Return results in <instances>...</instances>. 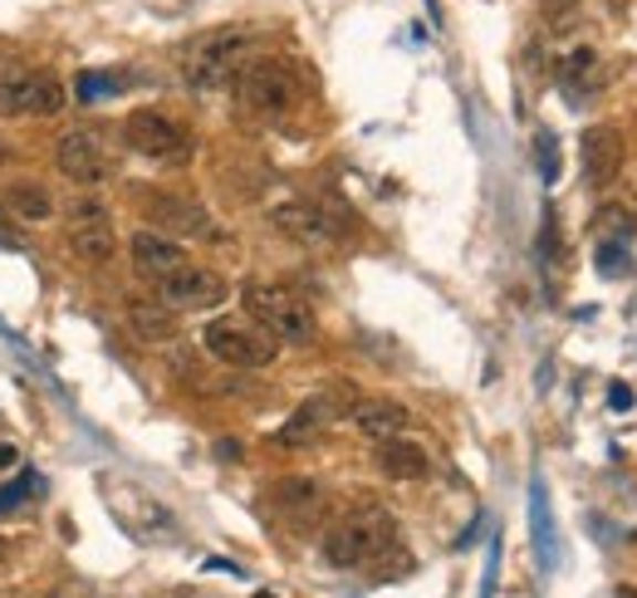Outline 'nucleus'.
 <instances>
[{"mask_svg": "<svg viewBox=\"0 0 637 598\" xmlns=\"http://www.w3.org/2000/svg\"><path fill=\"white\" fill-rule=\"evenodd\" d=\"M250 44L255 40H250V30H241V25L197 35L187 50H181V78H187V88H197V94L226 88L250 64Z\"/></svg>", "mask_w": 637, "mask_h": 598, "instance_id": "obj_1", "label": "nucleus"}, {"mask_svg": "<svg viewBox=\"0 0 637 598\" xmlns=\"http://www.w3.org/2000/svg\"><path fill=\"white\" fill-rule=\"evenodd\" d=\"M393 539H397L393 515L383 511V505H358L344 521H334V529L324 535V559L334 564V569H363V564L378 555L383 545H393Z\"/></svg>", "mask_w": 637, "mask_h": 598, "instance_id": "obj_2", "label": "nucleus"}, {"mask_svg": "<svg viewBox=\"0 0 637 598\" xmlns=\"http://www.w3.org/2000/svg\"><path fill=\"white\" fill-rule=\"evenodd\" d=\"M246 314L260 324L265 334H275L280 344H304L314 338V310L294 295L290 285H275V280H250L241 290Z\"/></svg>", "mask_w": 637, "mask_h": 598, "instance_id": "obj_3", "label": "nucleus"}, {"mask_svg": "<svg viewBox=\"0 0 637 598\" xmlns=\"http://www.w3.org/2000/svg\"><path fill=\"white\" fill-rule=\"evenodd\" d=\"M236 94L255 118H284L300 104V70L290 60H255L236 74Z\"/></svg>", "mask_w": 637, "mask_h": 598, "instance_id": "obj_4", "label": "nucleus"}, {"mask_svg": "<svg viewBox=\"0 0 637 598\" xmlns=\"http://www.w3.org/2000/svg\"><path fill=\"white\" fill-rule=\"evenodd\" d=\"M201 344H207V354L226 368H270L280 354V338L265 334L255 319H216V324H207Z\"/></svg>", "mask_w": 637, "mask_h": 598, "instance_id": "obj_5", "label": "nucleus"}, {"mask_svg": "<svg viewBox=\"0 0 637 598\" xmlns=\"http://www.w3.org/2000/svg\"><path fill=\"white\" fill-rule=\"evenodd\" d=\"M123 138L138 157H153V162H187L191 157V138L177 118L157 108H138L123 118Z\"/></svg>", "mask_w": 637, "mask_h": 598, "instance_id": "obj_6", "label": "nucleus"}, {"mask_svg": "<svg viewBox=\"0 0 637 598\" xmlns=\"http://www.w3.org/2000/svg\"><path fill=\"white\" fill-rule=\"evenodd\" d=\"M354 388L348 382H334V388H318L310 402H304L300 412L290 417V422L275 432V447H284V451H294V447H310V442H318V432L324 427H334L338 417H348V408H354Z\"/></svg>", "mask_w": 637, "mask_h": 598, "instance_id": "obj_7", "label": "nucleus"}, {"mask_svg": "<svg viewBox=\"0 0 637 598\" xmlns=\"http://www.w3.org/2000/svg\"><path fill=\"white\" fill-rule=\"evenodd\" d=\"M60 108H64V88L54 74L20 70V64L0 70V113L20 118V113H60Z\"/></svg>", "mask_w": 637, "mask_h": 598, "instance_id": "obj_8", "label": "nucleus"}, {"mask_svg": "<svg viewBox=\"0 0 637 598\" xmlns=\"http://www.w3.org/2000/svg\"><path fill=\"white\" fill-rule=\"evenodd\" d=\"M147 217L163 235H187V241H221V225L201 201L177 197V191H153L147 197Z\"/></svg>", "mask_w": 637, "mask_h": 598, "instance_id": "obj_9", "label": "nucleus"}, {"mask_svg": "<svg viewBox=\"0 0 637 598\" xmlns=\"http://www.w3.org/2000/svg\"><path fill=\"white\" fill-rule=\"evenodd\" d=\"M70 251L84 265H104V261H113V251H118V235H113V221H108V211H104V201H98V197L74 201V211H70Z\"/></svg>", "mask_w": 637, "mask_h": 598, "instance_id": "obj_10", "label": "nucleus"}, {"mask_svg": "<svg viewBox=\"0 0 637 598\" xmlns=\"http://www.w3.org/2000/svg\"><path fill=\"white\" fill-rule=\"evenodd\" d=\"M270 225L284 231L290 241H304V245L344 241V221H338L324 201H280V207L270 211Z\"/></svg>", "mask_w": 637, "mask_h": 598, "instance_id": "obj_11", "label": "nucleus"}, {"mask_svg": "<svg viewBox=\"0 0 637 598\" xmlns=\"http://www.w3.org/2000/svg\"><path fill=\"white\" fill-rule=\"evenodd\" d=\"M157 295H163L167 310H216L231 290H226V280L216 275V270L181 265L167 280H157Z\"/></svg>", "mask_w": 637, "mask_h": 598, "instance_id": "obj_12", "label": "nucleus"}, {"mask_svg": "<svg viewBox=\"0 0 637 598\" xmlns=\"http://www.w3.org/2000/svg\"><path fill=\"white\" fill-rule=\"evenodd\" d=\"M578 167H584L588 187H608L613 177H618V167H623V133L608 128V123L588 128L584 138H578Z\"/></svg>", "mask_w": 637, "mask_h": 598, "instance_id": "obj_13", "label": "nucleus"}, {"mask_svg": "<svg viewBox=\"0 0 637 598\" xmlns=\"http://www.w3.org/2000/svg\"><path fill=\"white\" fill-rule=\"evenodd\" d=\"M54 162H60V172L70 177L79 187H94L108 177V157H104V143L94 138V133H64L60 148H54Z\"/></svg>", "mask_w": 637, "mask_h": 598, "instance_id": "obj_14", "label": "nucleus"}, {"mask_svg": "<svg viewBox=\"0 0 637 598\" xmlns=\"http://www.w3.org/2000/svg\"><path fill=\"white\" fill-rule=\"evenodd\" d=\"M270 511L284 515L294 529H310L318 515H324V486L310 476H290V481H280L275 491H270Z\"/></svg>", "mask_w": 637, "mask_h": 598, "instance_id": "obj_15", "label": "nucleus"}, {"mask_svg": "<svg viewBox=\"0 0 637 598\" xmlns=\"http://www.w3.org/2000/svg\"><path fill=\"white\" fill-rule=\"evenodd\" d=\"M133 265H138V275H147V280H167L173 270L187 265V245L163 231H138L133 235Z\"/></svg>", "mask_w": 637, "mask_h": 598, "instance_id": "obj_16", "label": "nucleus"}, {"mask_svg": "<svg viewBox=\"0 0 637 598\" xmlns=\"http://www.w3.org/2000/svg\"><path fill=\"white\" fill-rule=\"evenodd\" d=\"M108 495L118 501V515H123V521H128L133 529H138V535H167V529H173V515H167V505L153 501L147 491L128 486V481H113Z\"/></svg>", "mask_w": 637, "mask_h": 598, "instance_id": "obj_17", "label": "nucleus"}, {"mask_svg": "<svg viewBox=\"0 0 637 598\" xmlns=\"http://www.w3.org/2000/svg\"><path fill=\"white\" fill-rule=\"evenodd\" d=\"M348 417H354V427L368 442H393V437H403L407 422H413L403 402H393V398H363L348 408Z\"/></svg>", "mask_w": 637, "mask_h": 598, "instance_id": "obj_18", "label": "nucleus"}, {"mask_svg": "<svg viewBox=\"0 0 637 598\" xmlns=\"http://www.w3.org/2000/svg\"><path fill=\"white\" fill-rule=\"evenodd\" d=\"M530 535H534V555H540L544 569H560V525H554L550 511V491L544 481H530Z\"/></svg>", "mask_w": 637, "mask_h": 598, "instance_id": "obj_19", "label": "nucleus"}, {"mask_svg": "<svg viewBox=\"0 0 637 598\" xmlns=\"http://www.w3.org/2000/svg\"><path fill=\"white\" fill-rule=\"evenodd\" d=\"M378 471L388 481H422L431 476V457L407 437H393V442H378Z\"/></svg>", "mask_w": 637, "mask_h": 598, "instance_id": "obj_20", "label": "nucleus"}, {"mask_svg": "<svg viewBox=\"0 0 637 598\" xmlns=\"http://www.w3.org/2000/svg\"><path fill=\"white\" fill-rule=\"evenodd\" d=\"M128 324L138 338H147V344L177 338V314L167 310V304H128Z\"/></svg>", "mask_w": 637, "mask_h": 598, "instance_id": "obj_21", "label": "nucleus"}, {"mask_svg": "<svg viewBox=\"0 0 637 598\" xmlns=\"http://www.w3.org/2000/svg\"><path fill=\"white\" fill-rule=\"evenodd\" d=\"M363 569L373 574V584H393V579H407V574L417 569V559L407 555V549H403V545H397V539H393V545H383L378 555H373L368 564H363Z\"/></svg>", "mask_w": 637, "mask_h": 598, "instance_id": "obj_22", "label": "nucleus"}, {"mask_svg": "<svg viewBox=\"0 0 637 598\" xmlns=\"http://www.w3.org/2000/svg\"><path fill=\"white\" fill-rule=\"evenodd\" d=\"M10 211H15L20 221H50L54 201H50V191H44V187L20 182V187H10Z\"/></svg>", "mask_w": 637, "mask_h": 598, "instance_id": "obj_23", "label": "nucleus"}, {"mask_svg": "<svg viewBox=\"0 0 637 598\" xmlns=\"http://www.w3.org/2000/svg\"><path fill=\"white\" fill-rule=\"evenodd\" d=\"M598 275H623V270H628V241H598Z\"/></svg>", "mask_w": 637, "mask_h": 598, "instance_id": "obj_24", "label": "nucleus"}, {"mask_svg": "<svg viewBox=\"0 0 637 598\" xmlns=\"http://www.w3.org/2000/svg\"><path fill=\"white\" fill-rule=\"evenodd\" d=\"M118 88H123V78H118V74H79V98H84V104L118 94Z\"/></svg>", "mask_w": 637, "mask_h": 598, "instance_id": "obj_25", "label": "nucleus"}, {"mask_svg": "<svg viewBox=\"0 0 637 598\" xmlns=\"http://www.w3.org/2000/svg\"><path fill=\"white\" fill-rule=\"evenodd\" d=\"M540 177L544 182L560 177V143H554V133H540Z\"/></svg>", "mask_w": 637, "mask_h": 598, "instance_id": "obj_26", "label": "nucleus"}, {"mask_svg": "<svg viewBox=\"0 0 637 598\" xmlns=\"http://www.w3.org/2000/svg\"><path fill=\"white\" fill-rule=\"evenodd\" d=\"M633 402H637V398H633L628 382H613V388H608V408H613V412H628Z\"/></svg>", "mask_w": 637, "mask_h": 598, "instance_id": "obj_27", "label": "nucleus"}, {"mask_svg": "<svg viewBox=\"0 0 637 598\" xmlns=\"http://www.w3.org/2000/svg\"><path fill=\"white\" fill-rule=\"evenodd\" d=\"M0 245H15V225H10L6 211H0Z\"/></svg>", "mask_w": 637, "mask_h": 598, "instance_id": "obj_28", "label": "nucleus"}, {"mask_svg": "<svg viewBox=\"0 0 637 598\" xmlns=\"http://www.w3.org/2000/svg\"><path fill=\"white\" fill-rule=\"evenodd\" d=\"M15 461H20L15 447H0V466H15Z\"/></svg>", "mask_w": 637, "mask_h": 598, "instance_id": "obj_29", "label": "nucleus"}, {"mask_svg": "<svg viewBox=\"0 0 637 598\" xmlns=\"http://www.w3.org/2000/svg\"><path fill=\"white\" fill-rule=\"evenodd\" d=\"M613 598H637V589H633V584H618V594H613Z\"/></svg>", "mask_w": 637, "mask_h": 598, "instance_id": "obj_30", "label": "nucleus"}, {"mask_svg": "<svg viewBox=\"0 0 637 598\" xmlns=\"http://www.w3.org/2000/svg\"><path fill=\"white\" fill-rule=\"evenodd\" d=\"M6 157H10V148H6V143H0V162H6Z\"/></svg>", "mask_w": 637, "mask_h": 598, "instance_id": "obj_31", "label": "nucleus"}, {"mask_svg": "<svg viewBox=\"0 0 637 598\" xmlns=\"http://www.w3.org/2000/svg\"><path fill=\"white\" fill-rule=\"evenodd\" d=\"M0 549H6V539H0Z\"/></svg>", "mask_w": 637, "mask_h": 598, "instance_id": "obj_32", "label": "nucleus"}]
</instances>
